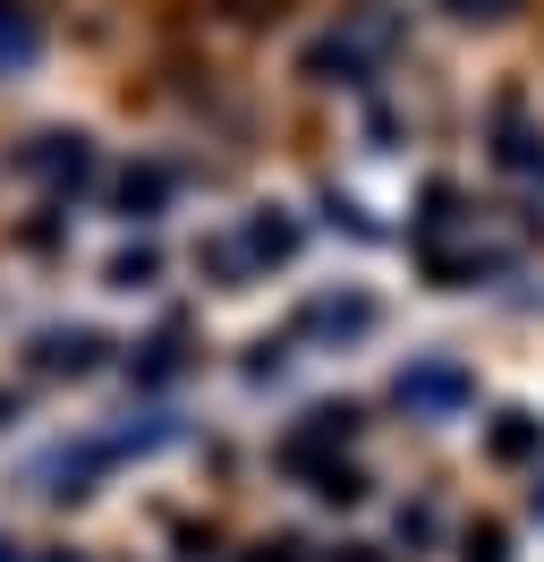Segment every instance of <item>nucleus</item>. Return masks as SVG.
<instances>
[{
    "label": "nucleus",
    "instance_id": "obj_1",
    "mask_svg": "<svg viewBox=\"0 0 544 562\" xmlns=\"http://www.w3.org/2000/svg\"><path fill=\"white\" fill-rule=\"evenodd\" d=\"M468 392H476L468 367H451V358H417V367L400 375V401H408V409H434V418H442V409H460Z\"/></svg>",
    "mask_w": 544,
    "mask_h": 562
},
{
    "label": "nucleus",
    "instance_id": "obj_2",
    "mask_svg": "<svg viewBox=\"0 0 544 562\" xmlns=\"http://www.w3.org/2000/svg\"><path fill=\"white\" fill-rule=\"evenodd\" d=\"M544 443V426L528 418V409H502V418H494V460H528Z\"/></svg>",
    "mask_w": 544,
    "mask_h": 562
},
{
    "label": "nucleus",
    "instance_id": "obj_3",
    "mask_svg": "<svg viewBox=\"0 0 544 562\" xmlns=\"http://www.w3.org/2000/svg\"><path fill=\"white\" fill-rule=\"evenodd\" d=\"M247 247H256V256H298V222H290L281 205L256 213V222H247Z\"/></svg>",
    "mask_w": 544,
    "mask_h": 562
},
{
    "label": "nucleus",
    "instance_id": "obj_4",
    "mask_svg": "<svg viewBox=\"0 0 544 562\" xmlns=\"http://www.w3.org/2000/svg\"><path fill=\"white\" fill-rule=\"evenodd\" d=\"M26 52H34V35L18 26V18H9V26H0V60H26Z\"/></svg>",
    "mask_w": 544,
    "mask_h": 562
},
{
    "label": "nucleus",
    "instance_id": "obj_5",
    "mask_svg": "<svg viewBox=\"0 0 544 562\" xmlns=\"http://www.w3.org/2000/svg\"><path fill=\"white\" fill-rule=\"evenodd\" d=\"M536 512H544V486H536Z\"/></svg>",
    "mask_w": 544,
    "mask_h": 562
}]
</instances>
